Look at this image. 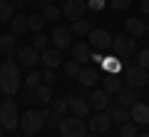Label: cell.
<instances>
[{"label":"cell","mask_w":149,"mask_h":137,"mask_svg":"<svg viewBox=\"0 0 149 137\" xmlns=\"http://www.w3.org/2000/svg\"><path fill=\"white\" fill-rule=\"evenodd\" d=\"M20 65L15 60H5V65H0V92H5L8 97L15 95L20 90Z\"/></svg>","instance_id":"cell-1"},{"label":"cell","mask_w":149,"mask_h":137,"mask_svg":"<svg viewBox=\"0 0 149 137\" xmlns=\"http://www.w3.org/2000/svg\"><path fill=\"white\" fill-rule=\"evenodd\" d=\"M0 127L5 132H13L20 127V115H17L15 100H3L0 102Z\"/></svg>","instance_id":"cell-2"},{"label":"cell","mask_w":149,"mask_h":137,"mask_svg":"<svg viewBox=\"0 0 149 137\" xmlns=\"http://www.w3.org/2000/svg\"><path fill=\"white\" fill-rule=\"evenodd\" d=\"M42 127H45V112H40V110H27L20 117V130L25 135H37Z\"/></svg>","instance_id":"cell-3"},{"label":"cell","mask_w":149,"mask_h":137,"mask_svg":"<svg viewBox=\"0 0 149 137\" xmlns=\"http://www.w3.org/2000/svg\"><path fill=\"white\" fill-rule=\"evenodd\" d=\"M109 50H112V55L127 60L129 55L137 53V42H134V37H129V35H117V37H112Z\"/></svg>","instance_id":"cell-4"},{"label":"cell","mask_w":149,"mask_h":137,"mask_svg":"<svg viewBox=\"0 0 149 137\" xmlns=\"http://www.w3.org/2000/svg\"><path fill=\"white\" fill-rule=\"evenodd\" d=\"M60 135L62 137H85V122H82V117H62V122H60Z\"/></svg>","instance_id":"cell-5"},{"label":"cell","mask_w":149,"mask_h":137,"mask_svg":"<svg viewBox=\"0 0 149 137\" xmlns=\"http://www.w3.org/2000/svg\"><path fill=\"white\" fill-rule=\"evenodd\" d=\"M112 37L114 35H109V32L104 30V27H92L90 32H87V40H90V48L92 50H109V45H112Z\"/></svg>","instance_id":"cell-6"},{"label":"cell","mask_w":149,"mask_h":137,"mask_svg":"<svg viewBox=\"0 0 149 137\" xmlns=\"http://www.w3.org/2000/svg\"><path fill=\"white\" fill-rule=\"evenodd\" d=\"M124 82H127V87H134V90H142L144 85L149 82V70L144 67H127V72H124Z\"/></svg>","instance_id":"cell-7"},{"label":"cell","mask_w":149,"mask_h":137,"mask_svg":"<svg viewBox=\"0 0 149 137\" xmlns=\"http://www.w3.org/2000/svg\"><path fill=\"white\" fill-rule=\"evenodd\" d=\"M50 40H52V48L62 53L65 48H70V42H72V30H70V27H62V25H55Z\"/></svg>","instance_id":"cell-8"},{"label":"cell","mask_w":149,"mask_h":137,"mask_svg":"<svg viewBox=\"0 0 149 137\" xmlns=\"http://www.w3.org/2000/svg\"><path fill=\"white\" fill-rule=\"evenodd\" d=\"M85 10H87V0H65L62 15L74 22V20H80V18H85Z\"/></svg>","instance_id":"cell-9"},{"label":"cell","mask_w":149,"mask_h":137,"mask_svg":"<svg viewBox=\"0 0 149 137\" xmlns=\"http://www.w3.org/2000/svg\"><path fill=\"white\" fill-rule=\"evenodd\" d=\"M15 60H17V65H22V67H35V65L40 63V50H35L32 45L20 48V50H15Z\"/></svg>","instance_id":"cell-10"},{"label":"cell","mask_w":149,"mask_h":137,"mask_svg":"<svg viewBox=\"0 0 149 137\" xmlns=\"http://www.w3.org/2000/svg\"><path fill=\"white\" fill-rule=\"evenodd\" d=\"M67 110L72 112L74 117H87L90 115V102L85 100V97H80V95H67Z\"/></svg>","instance_id":"cell-11"},{"label":"cell","mask_w":149,"mask_h":137,"mask_svg":"<svg viewBox=\"0 0 149 137\" xmlns=\"http://www.w3.org/2000/svg\"><path fill=\"white\" fill-rule=\"evenodd\" d=\"M100 65H102V70H104L107 75H119L124 67H127V60H122V58H117V55H102V60H100Z\"/></svg>","instance_id":"cell-12"},{"label":"cell","mask_w":149,"mask_h":137,"mask_svg":"<svg viewBox=\"0 0 149 137\" xmlns=\"http://www.w3.org/2000/svg\"><path fill=\"white\" fill-rule=\"evenodd\" d=\"M129 120L134 125H149V105L147 102H134L129 107Z\"/></svg>","instance_id":"cell-13"},{"label":"cell","mask_w":149,"mask_h":137,"mask_svg":"<svg viewBox=\"0 0 149 137\" xmlns=\"http://www.w3.org/2000/svg\"><path fill=\"white\" fill-rule=\"evenodd\" d=\"M15 50H17V37L13 32L0 35V55H5V60H15Z\"/></svg>","instance_id":"cell-14"},{"label":"cell","mask_w":149,"mask_h":137,"mask_svg":"<svg viewBox=\"0 0 149 137\" xmlns=\"http://www.w3.org/2000/svg\"><path fill=\"white\" fill-rule=\"evenodd\" d=\"M109 127H112V120H109V115H107L104 110L97 112V115L90 120V132H95V135H100V132H107Z\"/></svg>","instance_id":"cell-15"},{"label":"cell","mask_w":149,"mask_h":137,"mask_svg":"<svg viewBox=\"0 0 149 137\" xmlns=\"http://www.w3.org/2000/svg\"><path fill=\"white\" fill-rule=\"evenodd\" d=\"M87 102H90V107H92V110H107V105H109V95H107V92H104V90H92V92H90V97H87Z\"/></svg>","instance_id":"cell-16"},{"label":"cell","mask_w":149,"mask_h":137,"mask_svg":"<svg viewBox=\"0 0 149 137\" xmlns=\"http://www.w3.org/2000/svg\"><path fill=\"white\" fill-rule=\"evenodd\" d=\"M40 63L45 65V67H57L60 63H62V53L60 50H55V48H45V50H40Z\"/></svg>","instance_id":"cell-17"},{"label":"cell","mask_w":149,"mask_h":137,"mask_svg":"<svg viewBox=\"0 0 149 137\" xmlns=\"http://www.w3.org/2000/svg\"><path fill=\"white\" fill-rule=\"evenodd\" d=\"M124 30H127L129 37H142L144 32H147V25H144V20H139V18H127L124 20Z\"/></svg>","instance_id":"cell-18"},{"label":"cell","mask_w":149,"mask_h":137,"mask_svg":"<svg viewBox=\"0 0 149 137\" xmlns=\"http://www.w3.org/2000/svg\"><path fill=\"white\" fill-rule=\"evenodd\" d=\"M77 82H80V87H95L97 80H100V75H97V70L92 67H80V72H77Z\"/></svg>","instance_id":"cell-19"},{"label":"cell","mask_w":149,"mask_h":137,"mask_svg":"<svg viewBox=\"0 0 149 137\" xmlns=\"http://www.w3.org/2000/svg\"><path fill=\"white\" fill-rule=\"evenodd\" d=\"M117 102L119 105H124V107H132L134 102H139V90H134V87H122L117 92Z\"/></svg>","instance_id":"cell-20"},{"label":"cell","mask_w":149,"mask_h":137,"mask_svg":"<svg viewBox=\"0 0 149 137\" xmlns=\"http://www.w3.org/2000/svg\"><path fill=\"white\" fill-rule=\"evenodd\" d=\"M107 115H109V120L112 122H119V125H122V122H127L129 120V107H124V105H112V107H107Z\"/></svg>","instance_id":"cell-21"},{"label":"cell","mask_w":149,"mask_h":137,"mask_svg":"<svg viewBox=\"0 0 149 137\" xmlns=\"http://www.w3.org/2000/svg\"><path fill=\"white\" fill-rule=\"evenodd\" d=\"M92 58V48L90 42H77V45H72V60H77V63H87V60Z\"/></svg>","instance_id":"cell-22"},{"label":"cell","mask_w":149,"mask_h":137,"mask_svg":"<svg viewBox=\"0 0 149 137\" xmlns=\"http://www.w3.org/2000/svg\"><path fill=\"white\" fill-rule=\"evenodd\" d=\"M102 90H104L107 95H117L119 90H122V80H119V75H107V72H104V80H102Z\"/></svg>","instance_id":"cell-23"},{"label":"cell","mask_w":149,"mask_h":137,"mask_svg":"<svg viewBox=\"0 0 149 137\" xmlns=\"http://www.w3.org/2000/svg\"><path fill=\"white\" fill-rule=\"evenodd\" d=\"M25 30H27V18L22 15V13H20V15H13V18H10V32H13L15 37H20Z\"/></svg>","instance_id":"cell-24"},{"label":"cell","mask_w":149,"mask_h":137,"mask_svg":"<svg viewBox=\"0 0 149 137\" xmlns=\"http://www.w3.org/2000/svg\"><path fill=\"white\" fill-rule=\"evenodd\" d=\"M32 95H35V102H50L52 100V85L40 82L35 90H32Z\"/></svg>","instance_id":"cell-25"},{"label":"cell","mask_w":149,"mask_h":137,"mask_svg":"<svg viewBox=\"0 0 149 137\" xmlns=\"http://www.w3.org/2000/svg\"><path fill=\"white\" fill-rule=\"evenodd\" d=\"M70 30H72V35H82V37H85L87 32L92 30V22L85 20V18H80V20H74V22H72V27H70Z\"/></svg>","instance_id":"cell-26"},{"label":"cell","mask_w":149,"mask_h":137,"mask_svg":"<svg viewBox=\"0 0 149 137\" xmlns=\"http://www.w3.org/2000/svg\"><path fill=\"white\" fill-rule=\"evenodd\" d=\"M42 27H45V18L42 15H27V30H32V32H42Z\"/></svg>","instance_id":"cell-27"},{"label":"cell","mask_w":149,"mask_h":137,"mask_svg":"<svg viewBox=\"0 0 149 137\" xmlns=\"http://www.w3.org/2000/svg\"><path fill=\"white\" fill-rule=\"evenodd\" d=\"M45 22H55V20H60V18H62V10H60L57 5H52V3H47V5H45Z\"/></svg>","instance_id":"cell-28"},{"label":"cell","mask_w":149,"mask_h":137,"mask_svg":"<svg viewBox=\"0 0 149 137\" xmlns=\"http://www.w3.org/2000/svg\"><path fill=\"white\" fill-rule=\"evenodd\" d=\"M15 15V8H13L10 0H0V22L10 20V18Z\"/></svg>","instance_id":"cell-29"},{"label":"cell","mask_w":149,"mask_h":137,"mask_svg":"<svg viewBox=\"0 0 149 137\" xmlns=\"http://www.w3.org/2000/svg\"><path fill=\"white\" fill-rule=\"evenodd\" d=\"M62 117L65 115H57V112H52V110H45V125H47L50 127V130H57V127H60V122H62Z\"/></svg>","instance_id":"cell-30"},{"label":"cell","mask_w":149,"mask_h":137,"mask_svg":"<svg viewBox=\"0 0 149 137\" xmlns=\"http://www.w3.org/2000/svg\"><path fill=\"white\" fill-rule=\"evenodd\" d=\"M40 82H42V72L30 70V72H27V77H25V87H27V90H35Z\"/></svg>","instance_id":"cell-31"},{"label":"cell","mask_w":149,"mask_h":137,"mask_svg":"<svg viewBox=\"0 0 149 137\" xmlns=\"http://www.w3.org/2000/svg\"><path fill=\"white\" fill-rule=\"evenodd\" d=\"M119 135H122V137H137L139 130H137V125H134V122H122V127H119Z\"/></svg>","instance_id":"cell-32"},{"label":"cell","mask_w":149,"mask_h":137,"mask_svg":"<svg viewBox=\"0 0 149 137\" xmlns=\"http://www.w3.org/2000/svg\"><path fill=\"white\" fill-rule=\"evenodd\" d=\"M80 67H82V65L77 63V60H70V63L65 65V75H67V77H77V72H80Z\"/></svg>","instance_id":"cell-33"},{"label":"cell","mask_w":149,"mask_h":137,"mask_svg":"<svg viewBox=\"0 0 149 137\" xmlns=\"http://www.w3.org/2000/svg\"><path fill=\"white\" fill-rule=\"evenodd\" d=\"M52 102V112H57V115H65V110H67V97H60V100H50Z\"/></svg>","instance_id":"cell-34"},{"label":"cell","mask_w":149,"mask_h":137,"mask_svg":"<svg viewBox=\"0 0 149 137\" xmlns=\"http://www.w3.org/2000/svg\"><path fill=\"white\" fill-rule=\"evenodd\" d=\"M32 48H35V50H45V48H47V37H45L42 32H35V37H32Z\"/></svg>","instance_id":"cell-35"},{"label":"cell","mask_w":149,"mask_h":137,"mask_svg":"<svg viewBox=\"0 0 149 137\" xmlns=\"http://www.w3.org/2000/svg\"><path fill=\"white\" fill-rule=\"evenodd\" d=\"M137 63H139V67H144V70H149V48H144L142 53L137 55Z\"/></svg>","instance_id":"cell-36"},{"label":"cell","mask_w":149,"mask_h":137,"mask_svg":"<svg viewBox=\"0 0 149 137\" xmlns=\"http://www.w3.org/2000/svg\"><path fill=\"white\" fill-rule=\"evenodd\" d=\"M42 82H45V85H52V82H55V70H52V67H45V72H42Z\"/></svg>","instance_id":"cell-37"},{"label":"cell","mask_w":149,"mask_h":137,"mask_svg":"<svg viewBox=\"0 0 149 137\" xmlns=\"http://www.w3.org/2000/svg\"><path fill=\"white\" fill-rule=\"evenodd\" d=\"M129 5H132V0H112V8L114 10H127Z\"/></svg>","instance_id":"cell-38"},{"label":"cell","mask_w":149,"mask_h":137,"mask_svg":"<svg viewBox=\"0 0 149 137\" xmlns=\"http://www.w3.org/2000/svg\"><path fill=\"white\" fill-rule=\"evenodd\" d=\"M104 8V0H87V10H102Z\"/></svg>","instance_id":"cell-39"},{"label":"cell","mask_w":149,"mask_h":137,"mask_svg":"<svg viewBox=\"0 0 149 137\" xmlns=\"http://www.w3.org/2000/svg\"><path fill=\"white\" fill-rule=\"evenodd\" d=\"M25 3H27V0H13V8H15V10H22Z\"/></svg>","instance_id":"cell-40"},{"label":"cell","mask_w":149,"mask_h":137,"mask_svg":"<svg viewBox=\"0 0 149 137\" xmlns=\"http://www.w3.org/2000/svg\"><path fill=\"white\" fill-rule=\"evenodd\" d=\"M139 8H142L144 15H149V0H142V3H139Z\"/></svg>","instance_id":"cell-41"},{"label":"cell","mask_w":149,"mask_h":137,"mask_svg":"<svg viewBox=\"0 0 149 137\" xmlns=\"http://www.w3.org/2000/svg\"><path fill=\"white\" fill-rule=\"evenodd\" d=\"M27 3H50V0H27Z\"/></svg>","instance_id":"cell-42"},{"label":"cell","mask_w":149,"mask_h":137,"mask_svg":"<svg viewBox=\"0 0 149 137\" xmlns=\"http://www.w3.org/2000/svg\"><path fill=\"white\" fill-rule=\"evenodd\" d=\"M137 137H149V132H139V135Z\"/></svg>","instance_id":"cell-43"},{"label":"cell","mask_w":149,"mask_h":137,"mask_svg":"<svg viewBox=\"0 0 149 137\" xmlns=\"http://www.w3.org/2000/svg\"><path fill=\"white\" fill-rule=\"evenodd\" d=\"M85 137H97V135H95V132H92V135H85Z\"/></svg>","instance_id":"cell-44"},{"label":"cell","mask_w":149,"mask_h":137,"mask_svg":"<svg viewBox=\"0 0 149 137\" xmlns=\"http://www.w3.org/2000/svg\"><path fill=\"white\" fill-rule=\"evenodd\" d=\"M3 132H5V130H3V127H0V137H3Z\"/></svg>","instance_id":"cell-45"},{"label":"cell","mask_w":149,"mask_h":137,"mask_svg":"<svg viewBox=\"0 0 149 137\" xmlns=\"http://www.w3.org/2000/svg\"><path fill=\"white\" fill-rule=\"evenodd\" d=\"M147 32H149V22H147Z\"/></svg>","instance_id":"cell-46"}]
</instances>
